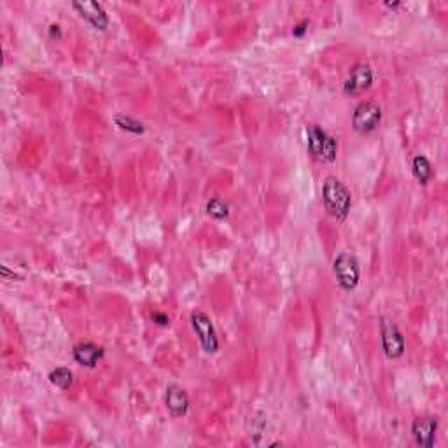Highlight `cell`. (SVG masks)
<instances>
[{"label": "cell", "mask_w": 448, "mask_h": 448, "mask_svg": "<svg viewBox=\"0 0 448 448\" xmlns=\"http://www.w3.org/2000/svg\"><path fill=\"white\" fill-rule=\"evenodd\" d=\"M153 320H155V324L158 326H168L170 324V317L165 315V313H153Z\"/></svg>", "instance_id": "obj_18"}, {"label": "cell", "mask_w": 448, "mask_h": 448, "mask_svg": "<svg viewBox=\"0 0 448 448\" xmlns=\"http://www.w3.org/2000/svg\"><path fill=\"white\" fill-rule=\"evenodd\" d=\"M411 173H413V177L417 179L418 184L426 186L433 177V166H431L429 159L422 155L415 156L413 162H411Z\"/></svg>", "instance_id": "obj_12"}, {"label": "cell", "mask_w": 448, "mask_h": 448, "mask_svg": "<svg viewBox=\"0 0 448 448\" xmlns=\"http://www.w3.org/2000/svg\"><path fill=\"white\" fill-rule=\"evenodd\" d=\"M328 135L329 133H326L319 124H310L309 128H306V149H309L312 158L320 162V156H322V151H324Z\"/></svg>", "instance_id": "obj_11"}, {"label": "cell", "mask_w": 448, "mask_h": 448, "mask_svg": "<svg viewBox=\"0 0 448 448\" xmlns=\"http://www.w3.org/2000/svg\"><path fill=\"white\" fill-rule=\"evenodd\" d=\"M114 123H116L117 128L124 130V132H128V133H135V135L144 133V130H146L140 121L133 119V117H130V116H124V114H117V116H114Z\"/></svg>", "instance_id": "obj_14"}, {"label": "cell", "mask_w": 448, "mask_h": 448, "mask_svg": "<svg viewBox=\"0 0 448 448\" xmlns=\"http://www.w3.org/2000/svg\"><path fill=\"white\" fill-rule=\"evenodd\" d=\"M165 405L166 410L172 417L181 418L188 413L189 410V398L188 392L181 387V385H168L166 387V394H165Z\"/></svg>", "instance_id": "obj_9"}, {"label": "cell", "mask_w": 448, "mask_h": 448, "mask_svg": "<svg viewBox=\"0 0 448 448\" xmlns=\"http://www.w3.org/2000/svg\"><path fill=\"white\" fill-rule=\"evenodd\" d=\"M336 153H338V142L333 135H328V140H326L324 151H322V156H320V162L322 163H333L336 159Z\"/></svg>", "instance_id": "obj_16"}, {"label": "cell", "mask_w": 448, "mask_h": 448, "mask_svg": "<svg viewBox=\"0 0 448 448\" xmlns=\"http://www.w3.org/2000/svg\"><path fill=\"white\" fill-rule=\"evenodd\" d=\"M322 204H324V208L329 215H333L338 221H343L351 212L352 195L340 179L329 175L322 184Z\"/></svg>", "instance_id": "obj_1"}, {"label": "cell", "mask_w": 448, "mask_h": 448, "mask_svg": "<svg viewBox=\"0 0 448 448\" xmlns=\"http://www.w3.org/2000/svg\"><path fill=\"white\" fill-rule=\"evenodd\" d=\"M104 349L100 345L93 342H81L74 347L72 351V356H74V361L77 364L84 366V368H95L98 364V361L104 358Z\"/></svg>", "instance_id": "obj_10"}, {"label": "cell", "mask_w": 448, "mask_h": 448, "mask_svg": "<svg viewBox=\"0 0 448 448\" xmlns=\"http://www.w3.org/2000/svg\"><path fill=\"white\" fill-rule=\"evenodd\" d=\"M373 84V70L368 64H356L351 68L345 83H343V93L349 97H359L368 91Z\"/></svg>", "instance_id": "obj_6"}, {"label": "cell", "mask_w": 448, "mask_h": 448, "mask_svg": "<svg viewBox=\"0 0 448 448\" xmlns=\"http://www.w3.org/2000/svg\"><path fill=\"white\" fill-rule=\"evenodd\" d=\"M49 382H51L55 387L61 389V391H67V389H70L72 384H74V375H72V371L68 368L60 366V368H55L53 371L49 373Z\"/></svg>", "instance_id": "obj_13"}, {"label": "cell", "mask_w": 448, "mask_h": 448, "mask_svg": "<svg viewBox=\"0 0 448 448\" xmlns=\"http://www.w3.org/2000/svg\"><path fill=\"white\" fill-rule=\"evenodd\" d=\"M438 433V420L434 417H422L411 424V434L415 443L424 448H431L434 445Z\"/></svg>", "instance_id": "obj_8"}, {"label": "cell", "mask_w": 448, "mask_h": 448, "mask_svg": "<svg viewBox=\"0 0 448 448\" xmlns=\"http://www.w3.org/2000/svg\"><path fill=\"white\" fill-rule=\"evenodd\" d=\"M207 214L214 219H226L230 215V205L226 202H222L221 198H212V200L207 202V207H205Z\"/></svg>", "instance_id": "obj_15"}, {"label": "cell", "mask_w": 448, "mask_h": 448, "mask_svg": "<svg viewBox=\"0 0 448 448\" xmlns=\"http://www.w3.org/2000/svg\"><path fill=\"white\" fill-rule=\"evenodd\" d=\"M400 2H385V8H391V9H398L400 8Z\"/></svg>", "instance_id": "obj_20"}, {"label": "cell", "mask_w": 448, "mask_h": 448, "mask_svg": "<svg viewBox=\"0 0 448 448\" xmlns=\"http://www.w3.org/2000/svg\"><path fill=\"white\" fill-rule=\"evenodd\" d=\"M49 34H51V37L53 39H60L61 37L60 25H51V27H49Z\"/></svg>", "instance_id": "obj_19"}, {"label": "cell", "mask_w": 448, "mask_h": 448, "mask_svg": "<svg viewBox=\"0 0 448 448\" xmlns=\"http://www.w3.org/2000/svg\"><path fill=\"white\" fill-rule=\"evenodd\" d=\"M380 333H382V347H384V354L387 356L389 359L403 358L405 351H407V343H405V338L403 335H401L400 328H398L391 319L382 317Z\"/></svg>", "instance_id": "obj_4"}, {"label": "cell", "mask_w": 448, "mask_h": 448, "mask_svg": "<svg viewBox=\"0 0 448 448\" xmlns=\"http://www.w3.org/2000/svg\"><path fill=\"white\" fill-rule=\"evenodd\" d=\"M333 271H335L336 282L343 291H354L358 287L359 279H361V270L359 263L352 254L342 253L336 256L333 263Z\"/></svg>", "instance_id": "obj_2"}, {"label": "cell", "mask_w": 448, "mask_h": 448, "mask_svg": "<svg viewBox=\"0 0 448 448\" xmlns=\"http://www.w3.org/2000/svg\"><path fill=\"white\" fill-rule=\"evenodd\" d=\"M382 123V109L378 104L371 100H364L359 104L352 114V128L358 133H371L380 126Z\"/></svg>", "instance_id": "obj_3"}, {"label": "cell", "mask_w": 448, "mask_h": 448, "mask_svg": "<svg viewBox=\"0 0 448 448\" xmlns=\"http://www.w3.org/2000/svg\"><path fill=\"white\" fill-rule=\"evenodd\" d=\"M72 8L76 9L77 14L97 30H106L109 27V16H107L102 4H98V2H74Z\"/></svg>", "instance_id": "obj_7"}, {"label": "cell", "mask_w": 448, "mask_h": 448, "mask_svg": "<svg viewBox=\"0 0 448 448\" xmlns=\"http://www.w3.org/2000/svg\"><path fill=\"white\" fill-rule=\"evenodd\" d=\"M306 28H309V21H306V19H303L302 23H298L296 27L293 28V35L294 37H302V35H305Z\"/></svg>", "instance_id": "obj_17"}, {"label": "cell", "mask_w": 448, "mask_h": 448, "mask_svg": "<svg viewBox=\"0 0 448 448\" xmlns=\"http://www.w3.org/2000/svg\"><path fill=\"white\" fill-rule=\"evenodd\" d=\"M191 324L195 329L196 336L200 340V345L207 354H215L219 349V340L215 335L214 324H212L211 317L202 310H196L191 313Z\"/></svg>", "instance_id": "obj_5"}]
</instances>
